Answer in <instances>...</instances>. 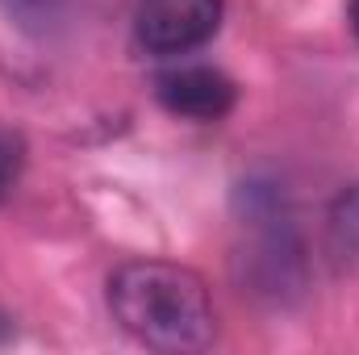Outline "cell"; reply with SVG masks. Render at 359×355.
I'll return each mask as SVG.
<instances>
[{"instance_id":"277c9868","label":"cell","mask_w":359,"mask_h":355,"mask_svg":"<svg viewBox=\"0 0 359 355\" xmlns=\"http://www.w3.org/2000/svg\"><path fill=\"white\" fill-rule=\"evenodd\" d=\"M155 100L184 121H222L238 105V84L213 63H176L155 76Z\"/></svg>"},{"instance_id":"ba28073f","label":"cell","mask_w":359,"mask_h":355,"mask_svg":"<svg viewBox=\"0 0 359 355\" xmlns=\"http://www.w3.org/2000/svg\"><path fill=\"white\" fill-rule=\"evenodd\" d=\"M347 21H351V34L359 42V0H347Z\"/></svg>"},{"instance_id":"6da1fadb","label":"cell","mask_w":359,"mask_h":355,"mask_svg":"<svg viewBox=\"0 0 359 355\" xmlns=\"http://www.w3.org/2000/svg\"><path fill=\"white\" fill-rule=\"evenodd\" d=\"M117 326L151 351H205L217 339V309L201 272L172 260H130L109 276Z\"/></svg>"},{"instance_id":"7a4b0ae2","label":"cell","mask_w":359,"mask_h":355,"mask_svg":"<svg viewBox=\"0 0 359 355\" xmlns=\"http://www.w3.org/2000/svg\"><path fill=\"white\" fill-rule=\"evenodd\" d=\"M243 201V226L251 230V243L243 247L238 264H247L251 293L280 301L284 293H301L305 288V251L301 239L284 213V196L276 192V184H243L238 188Z\"/></svg>"},{"instance_id":"9c48e42d","label":"cell","mask_w":359,"mask_h":355,"mask_svg":"<svg viewBox=\"0 0 359 355\" xmlns=\"http://www.w3.org/2000/svg\"><path fill=\"white\" fill-rule=\"evenodd\" d=\"M8 339H13V318H4V314H0V347H4Z\"/></svg>"},{"instance_id":"3957f363","label":"cell","mask_w":359,"mask_h":355,"mask_svg":"<svg viewBox=\"0 0 359 355\" xmlns=\"http://www.w3.org/2000/svg\"><path fill=\"white\" fill-rule=\"evenodd\" d=\"M226 0H134V38L155 59L192 55L222 29Z\"/></svg>"},{"instance_id":"52a82bcc","label":"cell","mask_w":359,"mask_h":355,"mask_svg":"<svg viewBox=\"0 0 359 355\" xmlns=\"http://www.w3.org/2000/svg\"><path fill=\"white\" fill-rule=\"evenodd\" d=\"M8 8H17V13H29V0H13V4H8ZM34 8H38V13H46V17H50V0H34Z\"/></svg>"},{"instance_id":"8992f818","label":"cell","mask_w":359,"mask_h":355,"mask_svg":"<svg viewBox=\"0 0 359 355\" xmlns=\"http://www.w3.org/2000/svg\"><path fill=\"white\" fill-rule=\"evenodd\" d=\"M25 159H29L25 134L13 130V126H0V205L13 196L17 180H21V172H25Z\"/></svg>"},{"instance_id":"5b68a950","label":"cell","mask_w":359,"mask_h":355,"mask_svg":"<svg viewBox=\"0 0 359 355\" xmlns=\"http://www.w3.org/2000/svg\"><path fill=\"white\" fill-rule=\"evenodd\" d=\"M326 234H330V251L339 260H359V180L334 196Z\"/></svg>"}]
</instances>
